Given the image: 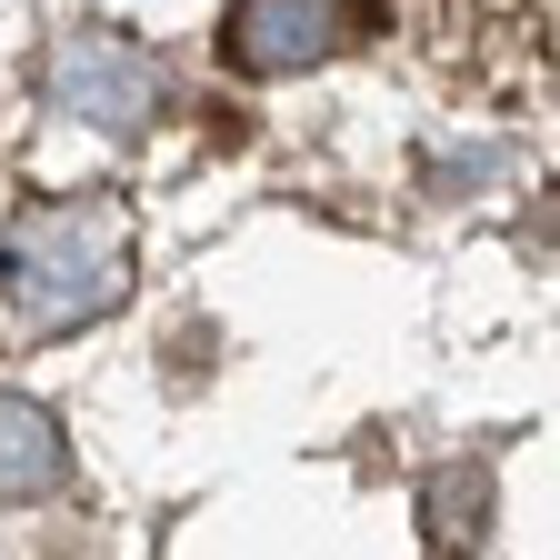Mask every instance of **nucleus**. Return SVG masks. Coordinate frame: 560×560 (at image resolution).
<instances>
[{
    "label": "nucleus",
    "instance_id": "nucleus-1",
    "mask_svg": "<svg viewBox=\"0 0 560 560\" xmlns=\"http://www.w3.org/2000/svg\"><path fill=\"white\" fill-rule=\"evenodd\" d=\"M130 301V210L120 200H31L0 231V330L60 340Z\"/></svg>",
    "mask_w": 560,
    "mask_h": 560
},
{
    "label": "nucleus",
    "instance_id": "nucleus-2",
    "mask_svg": "<svg viewBox=\"0 0 560 560\" xmlns=\"http://www.w3.org/2000/svg\"><path fill=\"white\" fill-rule=\"evenodd\" d=\"M40 91H50V110H70L101 140H140L151 110H161V70L120 31H60L50 60H40Z\"/></svg>",
    "mask_w": 560,
    "mask_h": 560
},
{
    "label": "nucleus",
    "instance_id": "nucleus-3",
    "mask_svg": "<svg viewBox=\"0 0 560 560\" xmlns=\"http://www.w3.org/2000/svg\"><path fill=\"white\" fill-rule=\"evenodd\" d=\"M361 31H371V11H361V0H231L221 50H231V70H241V81H291V70L340 60Z\"/></svg>",
    "mask_w": 560,
    "mask_h": 560
},
{
    "label": "nucleus",
    "instance_id": "nucleus-4",
    "mask_svg": "<svg viewBox=\"0 0 560 560\" xmlns=\"http://www.w3.org/2000/svg\"><path fill=\"white\" fill-rule=\"evenodd\" d=\"M70 480V441L31 390H0V501H50Z\"/></svg>",
    "mask_w": 560,
    "mask_h": 560
},
{
    "label": "nucleus",
    "instance_id": "nucleus-5",
    "mask_svg": "<svg viewBox=\"0 0 560 560\" xmlns=\"http://www.w3.org/2000/svg\"><path fill=\"white\" fill-rule=\"evenodd\" d=\"M420 540H431L441 560L490 540V460H441L431 480H420Z\"/></svg>",
    "mask_w": 560,
    "mask_h": 560
}]
</instances>
